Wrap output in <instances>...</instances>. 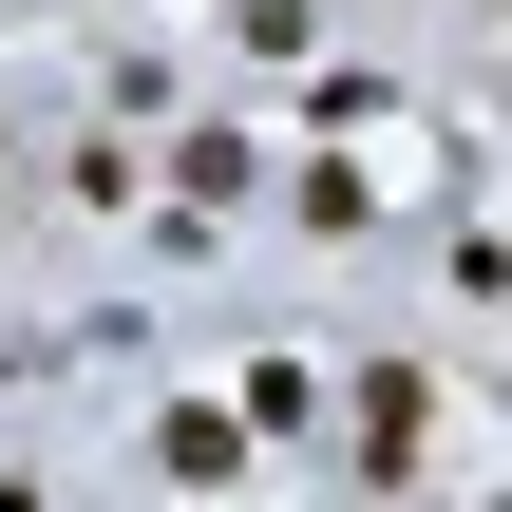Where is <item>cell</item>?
I'll list each match as a JSON object with an SVG mask.
<instances>
[{"label": "cell", "instance_id": "obj_1", "mask_svg": "<svg viewBox=\"0 0 512 512\" xmlns=\"http://www.w3.org/2000/svg\"><path fill=\"white\" fill-rule=\"evenodd\" d=\"M133 475H152V494H247V475H266V437H247V399H209V380H152V418H133Z\"/></svg>", "mask_w": 512, "mask_h": 512}, {"label": "cell", "instance_id": "obj_2", "mask_svg": "<svg viewBox=\"0 0 512 512\" xmlns=\"http://www.w3.org/2000/svg\"><path fill=\"white\" fill-rule=\"evenodd\" d=\"M0 512H57V475H0Z\"/></svg>", "mask_w": 512, "mask_h": 512}, {"label": "cell", "instance_id": "obj_3", "mask_svg": "<svg viewBox=\"0 0 512 512\" xmlns=\"http://www.w3.org/2000/svg\"><path fill=\"white\" fill-rule=\"evenodd\" d=\"M0 171H19V76H0Z\"/></svg>", "mask_w": 512, "mask_h": 512}]
</instances>
